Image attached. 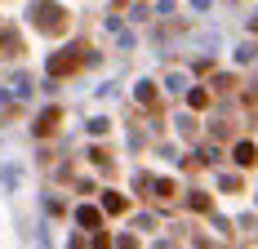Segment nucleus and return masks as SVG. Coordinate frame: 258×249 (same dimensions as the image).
<instances>
[{"label":"nucleus","mask_w":258,"mask_h":249,"mask_svg":"<svg viewBox=\"0 0 258 249\" xmlns=\"http://www.w3.org/2000/svg\"><path fill=\"white\" fill-rule=\"evenodd\" d=\"M120 209H125V200H120L116 192H111V196H107V214H120Z\"/></svg>","instance_id":"423d86ee"},{"label":"nucleus","mask_w":258,"mask_h":249,"mask_svg":"<svg viewBox=\"0 0 258 249\" xmlns=\"http://www.w3.org/2000/svg\"><path fill=\"white\" fill-rule=\"evenodd\" d=\"M58 120H62V116H58V107H49V111H40V120H36V134H40V138H49L53 129H58Z\"/></svg>","instance_id":"7ed1b4c3"},{"label":"nucleus","mask_w":258,"mask_h":249,"mask_svg":"<svg viewBox=\"0 0 258 249\" xmlns=\"http://www.w3.org/2000/svg\"><path fill=\"white\" fill-rule=\"evenodd\" d=\"M236 165H245V169L258 165V147H254V143H236Z\"/></svg>","instance_id":"20e7f679"},{"label":"nucleus","mask_w":258,"mask_h":249,"mask_svg":"<svg viewBox=\"0 0 258 249\" xmlns=\"http://www.w3.org/2000/svg\"><path fill=\"white\" fill-rule=\"evenodd\" d=\"M85 58H89V49H85V45H72V49H62L58 58H49V72L53 76H72Z\"/></svg>","instance_id":"f257e3e1"},{"label":"nucleus","mask_w":258,"mask_h":249,"mask_svg":"<svg viewBox=\"0 0 258 249\" xmlns=\"http://www.w3.org/2000/svg\"><path fill=\"white\" fill-rule=\"evenodd\" d=\"M36 27H40V31H62V27H67V14H62L58 5H49V0H40V5H36Z\"/></svg>","instance_id":"f03ea898"},{"label":"nucleus","mask_w":258,"mask_h":249,"mask_svg":"<svg viewBox=\"0 0 258 249\" xmlns=\"http://www.w3.org/2000/svg\"><path fill=\"white\" fill-rule=\"evenodd\" d=\"M76 218H80V227H98V214H94V209H80Z\"/></svg>","instance_id":"39448f33"}]
</instances>
